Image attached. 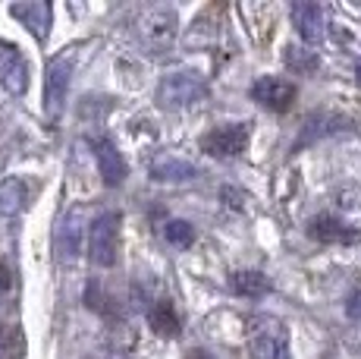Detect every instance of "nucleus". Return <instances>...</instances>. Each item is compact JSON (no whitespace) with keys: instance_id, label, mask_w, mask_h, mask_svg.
Listing matches in <instances>:
<instances>
[{"instance_id":"nucleus-11","label":"nucleus","mask_w":361,"mask_h":359,"mask_svg":"<svg viewBox=\"0 0 361 359\" xmlns=\"http://www.w3.org/2000/svg\"><path fill=\"white\" fill-rule=\"evenodd\" d=\"M148 322H151V328H154L157 334H164V337H176L179 334V315H176V309H173L170 300H157L154 306H151V312H148Z\"/></svg>"},{"instance_id":"nucleus-16","label":"nucleus","mask_w":361,"mask_h":359,"mask_svg":"<svg viewBox=\"0 0 361 359\" xmlns=\"http://www.w3.org/2000/svg\"><path fill=\"white\" fill-rule=\"evenodd\" d=\"M286 66H293L295 73H311L317 70V64H321V57H317L314 51H308V47H298V45H289L286 47Z\"/></svg>"},{"instance_id":"nucleus-10","label":"nucleus","mask_w":361,"mask_h":359,"mask_svg":"<svg viewBox=\"0 0 361 359\" xmlns=\"http://www.w3.org/2000/svg\"><path fill=\"white\" fill-rule=\"evenodd\" d=\"M308 233L317 240V243H349V240H355V230H352V227H345L343 220L333 218V215L311 218Z\"/></svg>"},{"instance_id":"nucleus-12","label":"nucleus","mask_w":361,"mask_h":359,"mask_svg":"<svg viewBox=\"0 0 361 359\" xmlns=\"http://www.w3.org/2000/svg\"><path fill=\"white\" fill-rule=\"evenodd\" d=\"M230 287L239 296H264L270 290V278L264 271H235L230 278Z\"/></svg>"},{"instance_id":"nucleus-4","label":"nucleus","mask_w":361,"mask_h":359,"mask_svg":"<svg viewBox=\"0 0 361 359\" xmlns=\"http://www.w3.org/2000/svg\"><path fill=\"white\" fill-rule=\"evenodd\" d=\"M142 35L157 54L170 47L176 38V10L173 6H151L142 16Z\"/></svg>"},{"instance_id":"nucleus-19","label":"nucleus","mask_w":361,"mask_h":359,"mask_svg":"<svg viewBox=\"0 0 361 359\" xmlns=\"http://www.w3.org/2000/svg\"><path fill=\"white\" fill-rule=\"evenodd\" d=\"M185 359H214V356H211V353H204V350H192V353L185 356Z\"/></svg>"},{"instance_id":"nucleus-17","label":"nucleus","mask_w":361,"mask_h":359,"mask_svg":"<svg viewBox=\"0 0 361 359\" xmlns=\"http://www.w3.org/2000/svg\"><path fill=\"white\" fill-rule=\"evenodd\" d=\"M164 237L170 246H176V249H185V246H192V240H195V230H192L189 220H166L164 224Z\"/></svg>"},{"instance_id":"nucleus-1","label":"nucleus","mask_w":361,"mask_h":359,"mask_svg":"<svg viewBox=\"0 0 361 359\" xmlns=\"http://www.w3.org/2000/svg\"><path fill=\"white\" fill-rule=\"evenodd\" d=\"M204 98H207V86L195 73H173L157 86V105L166 110L198 105V101H204Z\"/></svg>"},{"instance_id":"nucleus-8","label":"nucleus","mask_w":361,"mask_h":359,"mask_svg":"<svg viewBox=\"0 0 361 359\" xmlns=\"http://www.w3.org/2000/svg\"><path fill=\"white\" fill-rule=\"evenodd\" d=\"M252 356L255 359H289V343L280 324H267V328L252 334Z\"/></svg>"},{"instance_id":"nucleus-2","label":"nucleus","mask_w":361,"mask_h":359,"mask_svg":"<svg viewBox=\"0 0 361 359\" xmlns=\"http://www.w3.org/2000/svg\"><path fill=\"white\" fill-rule=\"evenodd\" d=\"M116 233H120V215L116 211H104L101 218L92 220L88 227V255L94 265L110 268L116 261Z\"/></svg>"},{"instance_id":"nucleus-5","label":"nucleus","mask_w":361,"mask_h":359,"mask_svg":"<svg viewBox=\"0 0 361 359\" xmlns=\"http://www.w3.org/2000/svg\"><path fill=\"white\" fill-rule=\"evenodd\" d=\"M252 98L258 101L261 107L274 110V114H283V110L293 107L295 86L286 79H280V76H261V79L252 86Z\"/></svg>"},{"instance_id":"nucleus-7","label":"nucleus","mask_w":361,"mask_h":359,"mask_svg":"<svg viewBox=\"0 0 361 359\" xmlns=\"http://www.w3.org/2000/svg\"><path fill=\"white\" fill-rule=\"evenodd\" d=\"M94 148V158H98V167H101V177L107 186H120L126 180L129 167H126V158L116 151V145L110 139H94L92 142Z\"/></svg>"},{"instance_id":"nucleus-20","label":"nucleus","mask_w":361,"mask_h":359,"mask_svg":"<svg viewBox=\"0 0 361 359\" xmlns=\"http://www.w3.org/2000/svg\"><path fill=\"white\" fill-rule=\"evenodd\" d=\"M355 79H358V86H361V64L355 66Z\"/></svg>"},{"instance_id":"nucleus-18","label":"nucleus","mask_w":361,"mask_h":359,"mask_svg":"<svg viewBox=\"0 0 361 359\" xmlns=\"http://www.w3.org/2000/svg\"><path fill=\"white\" fill-rule=\"evenodd\" d=\"M345 315H349V319H358V322H361V290L349 296V302H345Z\"/></svg>"},{"instance_id":"nucleus-3","label":"nucleus","mask_w":361,"mask_h":359,"mask_svg":"<svg viewBox=\"0 0 361 359\" xmlns=\"http://www.w3.org/2000/svg\"><path fill=\"white\" fill-rule=\"evenodd\" d=\"M248 123H230V126L211 129L207 136H201V151L211 158H235L248 148Z\"/></svg>"},{"instance_id":"nucleus-9","label":"nucleus","mask_w":361,"mask_h":359,"mask_svg":"<svg viewBox=\"0 0 361 359\" xmlns=\"http://www.w3.org/2000/svg\"><path fill=\"white\" fill-rule=\"evenodd\" d=\"M289 13H293V23H295L302 41L317 45V41L324 38V16H321V6H317V4L298 0V4H293V10H289Z\"/></svg>"},{"instance_id":"nucleus-13","label":"nucleus","mask_w":361,"mask_h":359,"mask_svg":"<svg viewBox=\"0 0 361 359\" xmlns=\"http://www.w3.org/2000/svg\"><path fill=\"white\" fill-rule=\"evenodd\" d=\"M66 86H69V64L66 60H54L51 70H47V105H51V110L63 101Z\"/></svg>"},{"instance_id":"nucleus-14","label":"nucleus","mask_w":361,"mask_h":359,"mask_svg":"<svg viewBox=\"0 0 361 359\" xmlns=\"http://www.w3.org/2000/svg\"><path fill=\"white\" fill-rule=\"evenodd\" d=\"M25 202V183L23 180H6L0 183V215H16Z\"/></svg>"},{"instance_id":"nucleus-15","label":"nucleus","mask_w":361,"mask_h":359,"mask_svg":"<svg viewBox=\"0 0 361 359\" xmlns=\"http://www.w3.org/2000/svg\"><path fill=\"white\" fill-rule=\"evenodd\" d=\"M151 174H154V180H189L195 177V167L185 161H176V158H161Z\"/></svg>"},{"instance_id":"nucleus-6","label":"nucleus","mask_w":361,"mask_h":359,"mask_svg":"<svg viewBox=\"0 0 361 359\" xmlns=\"http://www.w3.org/2000/svg\"><path fill=\"white\" fill-rule=\"evenodd\" d=\"M0 79L10 92L23 95L25 86H29V66H25V57L19 54V47L13 45H0Z\"/></svg>"}]
</instances>
